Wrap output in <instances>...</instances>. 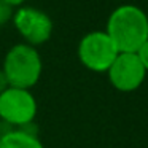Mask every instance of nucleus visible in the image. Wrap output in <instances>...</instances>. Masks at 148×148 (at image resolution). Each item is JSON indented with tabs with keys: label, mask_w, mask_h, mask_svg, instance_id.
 <instances>
[{
	"label": "nucleus",
	"mask_w": 148,
	"mask_h": 148,
	"mask_svg": "<svg viewBox=\"0 0 148 148\" xmlns=\"http://www.w3.org/2000/svg\"><path fill=\"white\" fill-rule=\"evenodd\" d=\"M105 32L119 53H137L148 40V16L137 5H119L110 13Z\"/></svg>",
	"instance_id": "f257e3e1"
},
{
	"label": "nucleus",
	"mask_w": 148,
	"mask_h": 148,
	"mask_svg": "<svg viewBox=\"0 0 148 148\" xmlns=\"http://www.w3.org/2000/svg\"><path fill=\"white\" fill-rule=\"evenodd\" d=\"M42 58L35 46L18 43L7 53L2 70L7 75L10 86L30 89L38 83L42 77Z\"/></svg>",
	"instance_id": "f03ea898"
},
{
	"label": "nucleus",
	"mask_w": 148,
	"mask_h": 148,
	"mask_svg": "<svg viewBox=\"0 0 148 148\" xmlns=\"http://www.w3.org/2000/svg\"><path fill=\"white\" fill-rule=\"evenodd\" d=\"M77 53L81 64L96 73L108 72L116 56L119 54L118 48L105 30H92L86 34L78 43Z\"/></svg>",
	"instance_id": "7ed1b4c3"
},
{
	"label": "nucleus",
	"mask_w": 148,
	"mask_h": 148,
	"mask_svg": "<svg viewBox=\"0 0 148 148\" xmlns=\"http://www.w3.org/2000/svg\"><path fill=\"white\" fill-rule=\"evenodd\" d=\"M37 100L29 89L10 86L0 94V121L8 126L26 127L37 116Z\"/></svg>",
	"instance_id": "20e7f679"
},
{
	"label": "nucleus",
	"mask_w": 148,
	"mask_h": 148,
	"mask_svg": "<svg viewBox=\"0 0 148 148\" xmlns=\"http://www.w3.org/2000/svg\"><path fill=\"white\" fill-rule=\"evenodd\" d=\"M13 24L27 45H43L51 38L53 21L45 11L34 7H19L14 10Z\"/></svg>",
	"instance_id": "39448f33"
},
{
	"label": "nucleus",
	"mask_w": 148,
	"mask_h": 148,
	"mask_svg": "<svg viewBox=\"0 0 148 148\" xmlns=\"http://www.w3.org/2000/svg\"><path fill=\"white\" fill-rule=\"evenodd\" d=\"M107 73L112 86L119 92L138 89L147 77V70L135 53H119Z\"/></svg>",
	"instance_id": "423d86ee"
},
{
	"label": "nucleus",
	"mask_w": 148,
	"mask_h": 148,
	"mask_svg": "<svg viewBox=\"0 0 148 148\" xmlns=\"http://www.w3.org/2000/svg\"><path fill=\"white\" fill-rule=\"evenodd\" d=\"M0 148H45L35 132L27 129H13L0 137Z\"/></svg>",
	"instance_id": "0eeeda50"
},
{
	"label": "nucleus",
	"mask_w": 148,
	"mask_h": 148,
	"mask_svg": "<svg viewBox=\"0 0 148 148\" xmlns=\"http://www.w3.org/2000/svg\"><path fill=\"white\" fill-rule=\"evenodd\" d=\"M14 14V8L10 7V5L0 2V26H5L10 19H13Z\"/></svg>",
	"instance_id": "6e6552de"
},
{
	"label": "nucleus",
	"mask_w": 148,
	"mask_h": 148,
	"mask_svg": "<svg viewBox=\"0 0 148 148\" xmlns=\"http://www.w3.org/2000/svg\"><path fill=\"white\" fill-rule=\"evenodd\" d=\"M135 54H137L138 59H140V62H142V65H143V69L148 72V40L140 46V48H138V51L135 53Z\"/></svg>",
	"instance_id": "1a4fd4ad"
},
{
	"label": "nucleus",
	"mask_w": 148,
	"mask_h": 148,
	"mask_svg": "<svg viewBox=\"0 0 148 148\" xmlns=\"http://www.w3.org/2000/svg\"><path fill=\"white\" fill-rule=\"evenodd\" d=\"M8 88H10V83H8L7 75H5L3 70H0V94L3 92V91H7Z\"/></svg>",
	"instance_id": "9d476101"
},
{
	"label": "nucleus",
	"mask_w": 148,
	"mask_h": 148,
	"mask_svg": "<svg viewBox=\"0 0 148 148\" xmlns=\"http://www.w3.org/2000/svg\"><path fill=\"white\" fill-rule=\"evenodd\" d=\"M0 2H3V3H7V5H10V7H23L24 5V2H26V0H0Z\"/></svg>",
	"instance_id": "9b49d317"
}]
</instances>
